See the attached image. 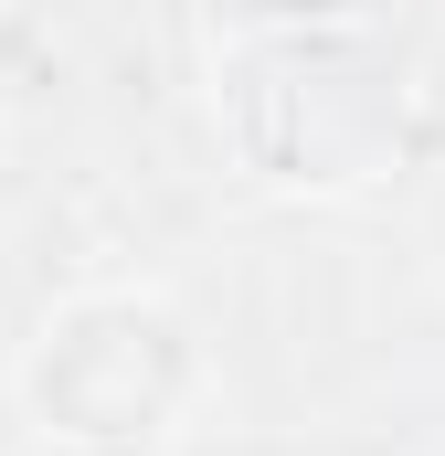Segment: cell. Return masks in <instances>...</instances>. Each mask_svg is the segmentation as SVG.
Returning <instances> with one entry per match:
<instances>
[{
	"label": "cell",
	"mask_w": 445,
	"mask_h": 456,
	"mask_svg": "<svg viewBox=\"0 0 445 456\" xmlns=\"http://www.w3.org/2000/svg\"><path fill=\"white\" fill-rule=\"evenodd\" d=\"M11 382H21V414L53 446L127 456V446H159L202 403L213 361H202L191 319L170 297H149V287H85V297H64L32 330Z\"/></svg>",
	"instance_id": "obj_1"
}]
</instances>
